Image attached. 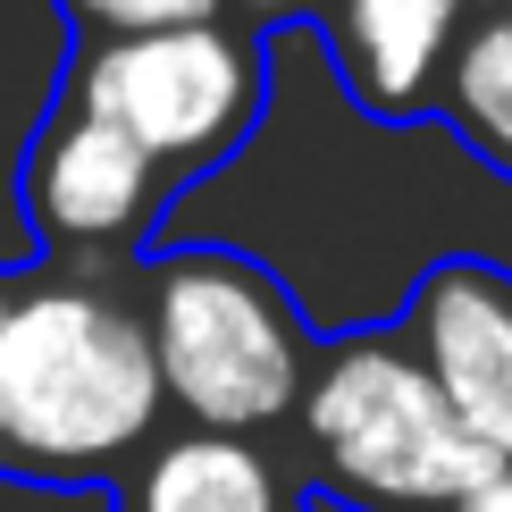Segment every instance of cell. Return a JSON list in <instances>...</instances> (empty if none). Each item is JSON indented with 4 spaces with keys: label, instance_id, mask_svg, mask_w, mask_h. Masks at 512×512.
Returning a JSON list of instances; mask_svg holds the SVG:
<instances>
[{
    "label": "cell",
    "instance_id": "obj_13",
    "mask_svg": "<svg viewBox=\"0 0 512 512\" xmlns=\"http://www.w3.org/2000/svg\"><path fill=\"white\" fill-rule=\"evenodd\" d=\"M286 512H311V504H286Z\"/></svg>",
    "mask_w": 512,
    "mask_h": 512
},
{
    "label": "cell",
    "instance_id": "obj_4",
    "mask_svg": "<svg viewBox=\"0 0 512 512\" xmlns=\"http://www.w3.org/2000/svg\"><path fill=\"white\" fill-rule=\"evenodd\" d=\"M76 110L110 118L168 185H194L227 168L252 143L269 110V34L244 17H202V26H160V34H101L76 42L68 84Z\"/></svg>",
    "mask_w": 512,
    "mask_h": 512
},
{
    "label": "cell",
    "instance_id": "obj_10",
    "mask_svg": "<svg viewBox=\"0 0 512 512\" xmlns=\"http://www.w3.org/2000/svg\"><path fill=\"white\" fill-rule=\"evenodd\" d=\"M59 17L76 26V42H101V34L202 26V17H227V0H59Z\"/></svg>",
    "mask_w": 512,
    "mask_h": 512
},
{
    "label": "cell",
    "instance_id": "obj_2",
    "mask_svg": "<svg viewBox=\"0 0 512 512\" xmlns=\"http://www.w3.org/2000/svg\"><path fill=\"white\" fill-rule=\"evenodd\" d=\"M143 336L160 361V395L194 429H277L303 412L319 336L303 328L286 277L227 244H177L143 269Z\"/></svg>",
    "mask_w": 512,
    "mask_h": 512
},
{
    "label": "cell",
    "instance_id": "obj_8",
    "mask_svg": "<svg viewBox=\"0 0 512 512\" xmlns=\"http://www.w3.org/2000/svg\"><path fill=\"white\" fill-rule=\"evenodd\" d=\"M126 512H286V487H277L269 454L252 437L185 429V437L152 445Z\"/></svg>",
    "mask_w": 512,
    "mask_h": 512
},
{
    "label": "cell",
    "instance_id": "obj_6",
    "mask_svg": "<svg viewBox=\"0 0 512 512\" xmlns=\"http://www.w3.org/2000/svg\"><path fill=\"white\" fill-rule=\"evenodd\" d=\"M395 336L420 353V370L437 378V395L454 403L471 445L512 462V269L479 261V252L429 261Z\"/></svg>",
    "mask_w": 512,
    "mask_h": 512
},
{
    "label": "cell",
    "instance_id": "obj_11",
    "mask_svg": "<svg viewBox=\"0 0 512 512\" xmlns=\"http://www.w3.org/2000/svg\"><path fill=\"white\" fill-rule=\"evenodd\" d=\"M445 512H512V462H487V471L462 487V496L445 504Z\"/></svg>",
    "mask_w": 512,
    "mask_h": 512
},
{
    "label": "cell",
    "instance_id": "obj_7",
    "mask_svg": "<svg viewBox=\"0 0 512 512\" xmlns=\"http://www.w3.org/2000/svg\"><path fill=\"white\" fill-rule=\"evenodd\" d=\"M336 76L370 118H420L437 110V84L454 42L471 34V0H319Z\"/></svg>",
    "mask_w": 512,
    "mask_h": 512
},
{
    "label": "cell",
    "instance_id": "obj_5",
    "mask_svg": "<svg viewBox=\"0 0 512 512\" xmlns=\"http://www.w3.org/2000/svg\"><path fill=\"white\" fill-rule=\"evenodd\" d=\"M17 202H26V227L42 244H59V252H135L168 219L177 185L110 118L76 110L59 93L51 118L34 126L26 160H17Z\"/></svg>",
    "mask_w": 512,
    "mask_h": 512
},
{
    "label": "cell",
    "instance_id": "obj_1",
    "mask_svg": "<svg viewBox=\"0 0 512 512\" xmlns=\"http://www.w3.org/2000/svg\"><path fill=\"white\" fill-rule=\"evenodd\" d=\"M143 311L76 277H0V471L110 479L160 420Z\"/></svg>",
    "mask_w": 512,
    "mask_h": 512
},
{
    "label": "cell",
    "instance_id": "obj_12",
    "mask_svg": "<svg viewBox=\"0 0 512 512\" xmlns=\"http://www.w3.org/2000/svg\"><path fill=\"white\" fill-rule=\"evenodd\" d=\"M227 9H244V26H277V17H311L319 0H227Z\"/></svg>",
    "mask_w": 512,
    "mask_h": 512
},
{
    "label": "cell",
    "instance_id": "obj_3",
    "mask_svg": "<svg viewBox=\"0 0 512 512\" xmlns=\"http://www.w3.org/2000/svg\"><path fill=\"white\" fill-rule=\"evenodd\" d=\"M294 420L311 437L319 487L353 512H445L496 462L487 445H471V429L395 328H353L319 345Z\"/></svg>",
    "mask_w": 512,
    "mask_h": 512
},
{
    "label": "cell",
    "instance_id": "obj_9",
    "mask_svg": "<svg viewBox=\"0 0 512 512\" xmlns=\"http://www.w3.org/2000/svg\"><path fill=\"white\" fill-rule=\"evenodd\" d=\"M437 118L454 126L496 177H512V9L479 17V26L454 42L445 84H437Z\"/></svg>",
    "mask_w": 512,
    "mask_h": 512
}]
</instances>
